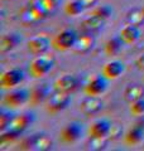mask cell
<instances>
[{
    "label": "cell",
    "instance_id": "cell-1",
    "mask_svg": "<svg viewBox=\"0 0 144 151\" xmlns=\"http://www.w3.org/2000/svg\"><path fill=\"white\" fill-rule=\"evenodd\" d=\"M55 65V58L48 54H41L33 60L29 65V73L32 77L39 78L42 76L51 72Z\"/></svg>",
    "mask_w": 144,
    "mask_h": 151
},
{
    "label": "cell",
    "instance_id": "cell-2",
    "mask_svg": "<svg viewBox=\"0 0 144 151\" xmlns=\"http://www.w3.org/2000/svg\"><path fill=\"white\" fill-rule=\"evenodd\" d=\"M48 13L46 10V8L42 5L41 0L38 1H32L31 4H28V6L22 13V20L24 23H37L43 20L44 18H47Z\"/></svg>",
    "mask_w": 144,
    "mask_h": 151
},
{
    "label": "cell",
    "instance_id": "cell-3",
    "mask_svg": "<svg viewBox=\"0 0 144 151\" xmlns=\"http://www.w3.org/2000/svg\"><path fill=\"white\" fill-rule=\"evenodd\" d=\"M77 37L79 35L76 34L73 30H70V29L62 30L52 39V47H53L56 50H60V52L70 50L73 48Z\"/></svg>",
    "mask_w": 144,
    "mask_h": 151
},
{
    "label": "cell",
    "instance_id": "cell-4",
    "mask_svg": "<svg viewBox=\"0 0 144 151\" xmlns=\"http://www.w3.org/2000/svg\"><path fill=\"white\" fill-rule=\"evenodd\" d=\"M70 103H71L70 93L55 91V93H52L51 96L48 97L47 111L49 113H58L61 111L66 110Z\"/></svg>",
    "mask_w": 144,
    "mask_h": 151
},
{
    "label": "cell",
    "instance_id": "cell-5",
    "mask_svg": "<svg viewBox=\"0 0 144 151\" xmlns=\"http://www.w3.org/2000/svg\"><path fill=\"white\" fill-rule=\"evenodd\" d=\"M53 142L46 135H33L29 139L24 140L20 149L22 150H36V151H47L51 150Z\"/></svg>",
    "mask_w": 144,
    "mask_h": 151
},
{
    "label": "cell",
    "instance_id": "cell-6",
    "mask_svg": "<svg viewBox=\"0 0 144 151\" xmlns=\"http://www.w3.org/2000/svg\"><path fill=\"white\" fill-rule=\"evenodd\" d=\"M79 86H80V79L76 76H72V74L62 76V77L57 78L53 83L55 91L66 92V93H71L76 91L79 88Z\"/></svg>",
    "mask_w": 144,
    "mask_h": 151
},
{
    "label": "cell",
    "instance_id": "cell-7",
    "mask_svg": "<svg viewBox=\"0 0 144 151\" xmlns=\"http://www.w3.org/2000/svg\"><path fill=\"white\" fill-rule=\"evenodd\" d=\"M33 121H34V115H33V113H31V112L22 113V115L13 117V120H12L10 124H9L7 130L22 134L23 131H25L28 129V126L31 124H33Z\"/></svg>",
    "mask_w": 144,
    "mask_h": 151
},
{
    "label": "cell",
    "instance_id": "cell-8",
    "mask_svg": "<svg viewBox=\"0 0 144 151\" xmlns=\"http://www.w3.org/2000/svg\"><path fill=\"white\" fill-rule=\"evenodd\" d=\"M23 79H24V74L20 69H10L1 74V77H0V86L4 89H9L18 86L19 83H22Z\"/></svg>",
    "mask_w": 144,
    "mask_h": 151
},
{
    "label": "cell",
    "instance_id": "cell-9",
    "mask_svg": "<svg viewBox=\"0 0 144 151\" xmlns=\"http://www.w3.org/2000/svg\"><path fill=\"white\" fill-rule=\"evenodd\" d=\"M31 92L28 89H17L10 93H8L4 97V103L9 107H19L24 103L29 102Z\"/></svg>",
    "mask_w": 144,
    "mask_h": 151
},
{
    "label": "cell",
    "instance_id": "cell-10",
    "mask_svg": "<svg viewBox=\"0 0 144 151\" xmlns=\"http://www.w3.org/2000/svg\"><path fill=\"white\" fill-rule=\"evenodd\" d=\"M104 102L97 96H89L80 103V111L86 116H92L103 110Z\"/></svg>",
    "mask_w": 144,
    "mask_h": 151
},
{
    "label": "cell",
    "instance_id": "cell-11",
    "mask_svg": "<svg viewBox=\"0 0 144 151\" xmlns=\"http://www.w3.org/2000/svg\"><path fill=\"white\" fill-rule=\"evenodd\" d=\"M51 45H52V42L44 35H39V37L33 38V39H31L27 44L28 50L34 55L44 54Z\"/></svg>",
    "mask_w": 144,
    "mask_h": 151
},
{
    "label": "cell",
    "instance_id": "cell-12",
    "mask_svg": "<svg viewBox=\"0 0 144 151\" xmlns=\"http://www.w3.org/2000/svg\"><path fill=\"white\" fill-rule=\"evenodd\" d=\"M82 135V127L79 124H70L65 126L60 132V139L66 144H72L77 141Z\"/></svg>",
    "mask_w": 144,
    "mask_h": 151
},
{
    "label": "cell",
    "instance_id": "cell-13",
    "mask_svg": "<svg viewBox=\"0 0 144 151\" xmlns=\"http://www.w3.org/2000/svg\"><path fill=\"white\" fill-rule=\"evenodd\" d=\"M108 88V83H106V78L101 76V77H95L86 84L84 91L87 96H100L103 94Z\"/></svg>",
    "mask_w": 144,
    "mask_h": 151
},
{
    "label": "cell",
    "instance_id": "cell-14",
    "mask_svg": "<svg viewBox=\"0 0 144 151\" xmlns=\"http://www.w3.org/2000/svg\"><path fill=\"white\" fill-rule=\"evenodd\" d=\"M94 44H95V38L90 33H85V34H81L77 37L72 50L77 54H85L92 49Z\"/></svg>",
    "mask_w": 144,
    "mask_h": 151
},
{
    "label": "cell",
    "instance_id": "cell-15",
    "mask_svg": "<svg viewBox=\"0 0 144 151\" xmlns=\"http://www.w3.org/2000/svg\"><path fill=\"white\" fill-rule=\"evenodd\" d=\"M124 70H125V65L123 62L113 60L103 67V76L106 79H116L124 73Z\"/></svg>",
    "mask_w": 144,
    "mask_h": 151
},
{
    "label": "cell",
    "instance_id": "cell-16",
    "mask_svg": "<svg viewBox=\"0 0 144 151\" xmlns=\"http://www.w3.org/2000/svg\"><path fill=\"white\" fill-rule=\"evenodd\" d=\"M144 137V121L135 124L124 136V140L128 145H138Z\"/></svg>",
    "mask_w": 144,
    "mask_h": 151
},
{
    "label": "cell",
    "instance_id": "cell-17",
    "mask_svg": "<svg viewBox=\"0 0 144 151\" xmlns=\"http://www.w3.org/2000/svg\"><path fill=\"white\" fill-rule=\"evenodd\" d=\"M51 96V88L48 84L43 83V84H38L37 87H34L31 91V97H29V102L32 105H39L41 102H43L47 97Z\"/></svg>",
    "mask_w": 144,
    "mask_h": 151
},
{
    "label": "cell",
    "instance_id": "cell-18",
    "mask_svg": "<svg viewBox=\"0 0 144 151\" xmlns=\"http://www.w3.org/2000/svg\"><path fill=\"white\" fill-rule=\"evenodd\" d=\"M119 37L124 42V44H133L140 38V30H139V28L137 25L129 24L120 30Z\"/></svg>",
    "mask_w": 144,
    "mask_h": 151
},
{
    "label": "cell",
    "instance_id": "cell-19",
    "mask_svg": "<svg viewBox=\"0 0 144 151\" xmlns=\"http://www.w3.org/2000/svg\"><path fill=\"white\" fill-rule=\"evenodd\" d=\"M142 98H144V86H142V84H129L124 89V100L128 103H133L135 101L142 100Z\"/></svg>",
    "mask_w": 144,
    "mask_h": 151
},
{
    "label": "cell",
    "instance_id": "cell-20",
    "mask_svg": "<svg viewBox=\"0 0 144 151\" xmlns=\"http://www.w3.org/2000/svg\"><path fill=\"white\" fill-rule=\"evenodd\" d=\"M111 124L105 120H99L94 122L89 129V136L90 137H105L109 135V130Z\"/></svg>",
    "mask_w": 144,
    "mask_h": 151
},
{
    "label": "cell",
    "instance_id": "cell-21",
    "mask_svg": "<svg viewBox=\"0 0 144 151\" xmlns=\"http://www.w3.org/2000/svg\"><path fill=\"white\" fill-rule=\"evenodd\" d=\"M105 19L100 18L97 15H94V14H91L89 18H86L85 20L82 22V29L86 30L87 33H92V32H97L100 30L101 28L105 25Z\"/></svg>",
    "mask_w": 144,
    "mask_h": 151
},
{
    "label": "cell",
    "instance_id": "cell-22",
    "mask_svg": "<svg viewBox=\"0 0 144 151\" xmlns=\"http://www.w3.org/2000/svg\"><path fill=\"white\" fill-rule=\"evenodd\" d=\"M20 37L18 34H8V35H3L0 39V53L5 54L8 52H10L14 49L15 47L20 43Z\"/></svg>",
    "mask_w": 144,
    "mask_h": 151
},
{
    "label": "cell",
    "instance_id": "cell-23",
    "mask_svg": "<svg viewBox=\"0 0 144 151\" xmlns=\"http://www.w3.org/2000/svg\"><path fill=\"white\" fill-rule=\"evenodd\" d=\"M124 44V42L120 39V37H115V38H111L106 42L105 44V53L108 55H115L118 54L120 50H121V47Z\"/></svg>",
    "mask_w": 144,
    "mask_h": 151
},
{
    "label": "cell",
    "instance_id": "cell-24",
    "mask_svg": "<svg viewBox=\"0 0 144 151\" xmlns=\"http://www.w3.org/2000/svg\"><path fill=\"white\" fill-rule=\"evenodd\" d=\"M127 22L133 25H142L144 23V12L143 9H133L127 14Z\"/></svg>",
    "mask_w": 144,
    "mask_h": 151
},
{
    "label": "cell",
    "instance_id": "cell-25",
    "mask_svg": "<svg viewBox=\"0 0 144 151\" xmlns=\"http://www.w3.org/2000/svg\"><path fill=\"white\" fill-rule=\"evenodd\" d=\"M85 10L84 4L80 1V0H75V1H70L65 5V13L70 17H76L80 15L81 13Z\"/></svg>",
    "mask_w": 144,
    "mask_h": 151
},
{
    "label": "cell",
    "instance_id": "cell-26",
    "mask_svg": "<svg viewBox=\"0 0 144 151\" xmlns=\"http://www.w3.org/2000/svg\"><path fill=\"white\" fill-rule=\"evenodd\" d=\"M110 139L108 136L105 137H90L89 140V149L91 150H104L108 145V141Z\"/></svg>",
    "mask_w": 144,
    "mask_h": 151
},
{
    "label": "cell",
    "instance_id": "cell-27",
    "mask_svg": "<svg viewBox=\"0 0 144 151\" xmlns=\"http://www.w3.org/2000/svg\"><path fill=\"white\" fill-rule=\"evenodd\" d=\"M91 14H94V15H97V17H100V18H103V19L106 20V19H109L110 17H111L113 9H111V6H109V5H101V6L96 8Z\"/></svg>",
    "mask_w": 144,
    "mask_h": 151
},
{
    "label": "cell",
    "instance_id": "cell-28",
    "mask_svg": "<svg viewBox=\"0 0 144 151\" xmlns=\"http://www.w3.org/2000/svg\"><path fill=\"white\" fill-rule=\"evenodd\" d=\"M130 113L134 115V116L144 115V98L130 103Z\"/></svg>",
    "mask_w": 144,
    "mask_h": 151
},
{
    "label": "cell",
    "instance_id": "cell-29",
    "mask_svg": "<svg viewBox=\"0 0 144 151\" xmlns=\"http://www.w3.org/2000/svg\"><path fill=\"white\" fill-rule=\"evenodd\" d=\"M13 115L10 112H1V115H0V130L4 131L8 129L9 124L12 122L13 120Z\"/></svg>",
    "mask_w": 144,
    "mask_h": 151
},
{
    "label": "cell",
    "instance_id": "cell-30",
    "mask_svg": "<svg viewBox=\"0 0 144 151\" xmlns=\"http://www.w3.org/2000/svg\"><path fill=\"white\" fill-rule=\"evenodd\" d=\"M41 3H42V5L46 8V10L48 13H52L55 9H57L61 5L62 0H41Z\"/></svg>",
    "mask_w": 144,
    "mask_h": 151
},
{
    "label": "cell",
    "instance_id": "cell-31",
    "mask_svg": "<svg viewBox=\"0 0 144 151\" xmlns=\"http://www.w3.org/2000/svg\"><path fill=\"white\" fill-rule=\"evenodd\" d=\"M121 134H123V127L120 125H116V124H111L108 137L110 140H115V139H118L119 136H121Z\"/></svg>",
    "mask_w": 144,
    "mask_h": 151
},
{
    "label": "cell",
    "instance_id": "cell-32",
    "mask_svg": "<svg viewBox=\"0 0 144 151\" xmlns=\"http://www.w3.org/2000/svg\"><path fill=\"white\" fill-rule=\"evenodd\" d=\"M135 65L139 70H144V53L135 59Z\"/></svg>",
    "mask_w": 144,
    "mask_h": 151
},
{
    "label": "cell",
    "instance_id": "cell-33",
    "mask_svg": "<svg viewBox=\"0 0 144 151\" xmlns=\"http://www.w3.org/2000/svg\"><path fill=\"white\" fill-rule=\"evenodd\" d=\"M80 1L84 4V6L86 9V8H91V6L96 5V3H97L99 0H80Z\"/></svg>",
    "mask_w": 144,
    "mask_h": 151
},
{
    "label": "cell",
    "instance_id": "cell-34",
    "mask_svg": "<svg viewBox=\"0 0 144 151\" xmlns=\"http://www.w3.org/2000/svg\"><path fill=\"white\" fill-rule=\"evenodd\" d=\"M143 12H144V8H143Z\"/></svg>",
    "mask_w": 144,
    "mask_h": 151
}]
</instances>
